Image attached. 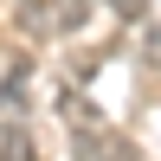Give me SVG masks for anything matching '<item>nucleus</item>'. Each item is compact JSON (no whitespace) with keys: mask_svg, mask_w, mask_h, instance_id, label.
<instances>
[{"mask_svg":"<svg viewBox=\"0 0 161 161\" xmlns=\"http://www.w3.org/2000/svg\"><path fill=\"white\" fill-rule=\"evenodd\" d=\"M84 7L90 0H19V26L26 32H71V26H84Z\"/></svg>","mask_w":161,"mask_h":161,"instance_id":"obj_1","label":"nucleus"},{"mask_svg":"<svg viewBox=\"0 0 161 161\" xmlns=\"http://www.w3.org/2000/svg\"><path fill=\"white\" fill-rule=\"evenodd\" d=\"M77 155H84V161H136V148H129L123 136H110V129H103V142L84 129V136H77Z\"/></svg>","mask_w":161,"mask_h":161,"instance_id":"obj_2","label":"nucleus"},{"mask_svg":"<svg viewBox=\"0 0 161 161\" xmlns=\"http://www.w3.org/2000/svg\"><path fill=\"white\" fill-rule=\"evenodd\" d=\"M7 161H32V136L19 123H7Z\"/></svg>","mask_w":161,"mask_h":161,"instance_id":"obj_3","label":"nucleus"},{"mask_svg":"<svg viewBox=\"0 0 161 161\" xmlns=\"http://www.w3.org/2000/svg\"><path fill=\"white\" fill-rule=\"evenodd\" d=\"M116 13H123V19H136V13H142V0H116Z\"/></svg>","mask_w":161,"mask_h":161,"instance_id":"obj_4","label":"nucleus"}]
</instances>
